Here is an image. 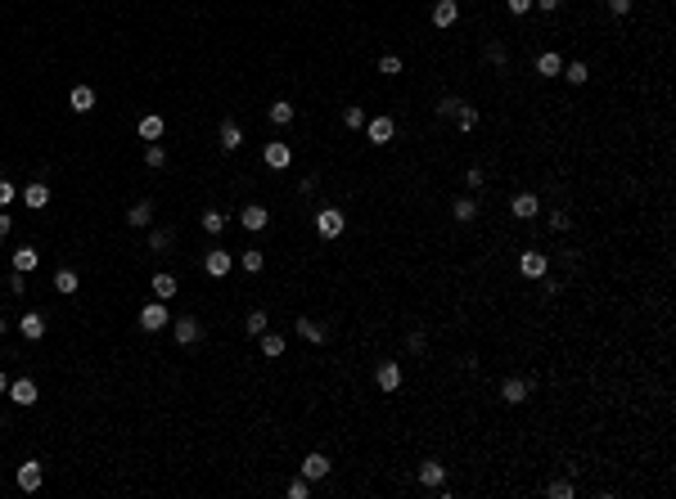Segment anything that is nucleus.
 Segmentation results:
<instances>
[{
	"mask_svg": "<svg viewBox=\"0 0 676 499\" xmlns=\"http://www.w3.org/2000/svg\"><path fill=\"white\" fill-rule=\"evenodd\" d=\"M451 216L455 220H473V216H478V203H473V198H455V203H451Z\"/></svg>",
	"mask_w": 676,
	"mask_h": 499,
	"instance_id": "473e14b6",
	"label": "nucleus"
},
{
	"mask_svg": "<svg viewBox=\"0 0 676 499\" xmlns=\"http://www.w3.org/2000/svg\"><path fill=\"white\" fill-rule=\"evenodd\" d=\"M136 131H140V140H145V144H154V140H163L167 122L158 117V113H149V117H140V122H136Z\"/></svg>",
	"mask_w": 676,
	"mask_h": 499,
	"instance_id": "dca6fc26",
	"label": "nucleus"
},
{
	"mask_svg": "<svg viewBox=\"0 0 676 499\" xmlns=\"http://www.w3.org/2000/svg\"><path fill=\"white\" fill-rule=\"evenodd\" d=\"M198 225H203L207 234H221V229L230 225V216H226V212H217V207H212V212H203V220H198Z\"/></svg>",
	"mask_w": 676,
	"mask_h": 499,
	"instance_id": "c756f323",
	"label": "nucleus"
},
{
	"mask_svg": "<svg viewBox=\"0 0 676 499\" xmlns=\"http://www.w3.org/2000/svg\"><path fill=\"white\" fill-rule=\"evenodd\" d=\"M14 198H18V189L9 185V180H0V207H9V203H14Z\"/></svg>",
	"mask_w": 676,
	"mask_h": 499,
	"instance_id": "de8ad7c7",
	"label": "nucleus"
},
{
	"mask_svg": "<svg viewBox=\"0 0 676 499\" xmlns=\"http://www.w3.org/2000/svg\"><path fill=\"white\" fill-rule=\"evenodd\" d=\"M528 391H532L528 378H505V382H501V396H505V405H523V400H528Z\"/></svg>",
	"mask_w": 676,
	"mask_h": 499,
	"instance_id": "f8f14e48",
	"label": "nucleus"
},
{
	"mask_svg": "<svg viewBox=\"0 0 676 499\" xmlns=\"http://www.w3.org/2000/svg\"><path fill=\"white\" fill-rule=\"evenodd\" d=\"M455 126H460V131H473V126H478V108H473V104H464V108L455 113Z\"/></svg>",
	"mask_w": 676,
	"mask_h": 499,
	"instance_id": "c9c22d12",
	"label": "nucleus"
},
{
	"mask_svg": "<svg viewBox=\"0 0 676 499\" xmlns=\"http://www.w3.org/2000/svg\"><path fill=\"white\" fill-rule=\"evenodd\" d=\"M41 482H45V468L36 464V459H27V464H18V491H41Z\"/></svg>",
	"mask_w": 676,
	"mask_h": 499,
	"instance_id": "423d86ee",
	"label": "nucleus"
},
{
	"mask_svg": "<svg viewBox=\"0 0 676 499\" xmlns=\"http://www.w3.org/2000/svg\"><path fill=\"white\" fill-rule=\"evenodd\" d=\"M302 477H307V482H325V477H329V459L325 455H307V459H302Z\"/></svg>",
	"mask_w": 676,
	"mask_h": 499,
	"instance_id": "a211bd4d",
	"label": "nucleus"
},
{
	"mask_svg": "<svg viewBox=\"0 0 676 499\" xmlns=\"http://www.w3.org/2000/svg\"><path fill=\"white\" fill-rule=\"evenodd\" d=\"M266 117H271L275 126H289V122H293V104L289 99H275L271 108H266Z\"/></svg>",
	"mask_w": 676,
	"mask_h": 499,
	"instance_id": "a878e982",
	"label": "nucleus"
},
{
	"mask_svg": "<svg viewBox=\"0 0 676 499\" xmlns=\"http://www.w3.org/2000/svg\"><path fill=\"white\" fill-rule=\"evenodd\" d=\"M559 5H564V0H532V9H541V14H555Z\"/></svg>",
	"mask_w": 676,
	"mask_h": 499,
	"instance_id": "3c124183",
	"label": "nucleus"
},
{
	"mask_svg": "<svg viewBox=\"0 0 676 499\" xmlns=\"http://www.w3.org/2000/svg\"><path fill=\"white\" fill-rule=\"evenodd\" d=\"M455 18H460V5H455V0H437L433 5V27H451Z\"/></svg>",
	"mask_w": 676,
	"mask_h": 499,
	"instance_id": "412c9836",
	"label": "nucleus"
},
{
	"mask_svg": "<svg viewBox=\"0 0 676 499\" xmlns=\"http://www.w3.org/2000/svg\"><path fill=\"white\" fill-rule=\"evenodd\" d=\"M608 14H631V0H608Z\"/></svg>",
	"mask_w": 676,
	"mask_h": 499,
	"instance_id": "603ef678",
	"label": "nucleus"
},
{
	"mask_svg": "<svg viewBox=\"0 0 676 499\" xmlns=\"http://www.w3.org/2000/svg\"><path fill=\"white\" fill-rule=\"evenodd\" d=\"M5 391H9V378H5V373H0V396H5Z\"/></svg>",
	"mask_w": 676,
	"mask_h": 499,
	"instance_id": "6e6d98bb",
	"label": "nucleus"
},
{
	"mask_svg": "<svg viewBox=\"0 0 676 499\" xmlns=\"http://www.w3.org/2000/svg\"><path fill=\"white\" fill-rule=\"evenodd\" d=\"M167 324H171L167 306L163 302H145V311H140V329H145V333H158V329H167Z\"/></svg>",
	"mask_w": 676,
	"mask_h": 499,
	"instance_id": "7ed1b4c3",
	"label": "nucleus"
},
{
	"mask_svg": "<svg viewBox=\"0 0 676 499\" xmlns=\"http://www.w3.org/2000/svg\"><path fill=\"white\" fill-rule=\"evenodd\" d=\"M546 495H555V499H573V495H577V486H573V482H550V486H546Z\"/></svg>",
	"mask_w": 676,
	"mask_h": 499,
	"instance_id": "ea45409f",
	"label": "nucleus"
},
{
	"mask_svg": "<svg viewBox=\"0 0 676 499\" xmlns=\"http://www.w3.org/2000/svg\"><path fill=\"white\" fill-rule=\"evenodd\" d=\"M550 229H573V216H568V212H550Z\"/></svg>",
	"mask_w": 676,
	"mask_h": 499,
	"instance_id": "49530a36",
	"label": "nucleus"
},
{
	"mask_svg": "<svg viewBox=\"0 0 676 499\" xmlns=\"http://www.w3.org/2000/svg\"><path fill=\"white\" fill-rule=\"evenodd\" d=\"M537 72L541 76H559V72H564V59H559L555 50H541L537 54Z\"/></svg>",
	"mask_w": 676,
	"mask_h": 499,
	"instance_id": "b1692460",
	"label": "nucleus"
},
{
	"mask_svg": "<svg viewBox=\"0 0 676 499\" xmlns=\"http://www.w3.org/2000/svg\"><path fill=\"white\" fill-rule=\"evenodd\" d=\"M203 270L212 275V279H226V275L235 270V256H230V252H221V247H212V252L203 256Z\"/></svg>",
	"mask_w": 676,
	"mask_h": 499,
	"instance_id": "0eeeda50",
	"label": "nucleus"
},
{
	"mask_svg": "<svg viewBox=\"0 0 676 499\" xmlns=\"http://www.w3.org/2000/svg\"><path fill=\"white\" fill-rule=\"evenodd\" d=\"M145 167H154V171H163L167 167V149H163V144H145Z\"/></svg>",
	"mask_w": 676,
	"mask_h": 499,
	"instance_id": "c85d7f7f",
	"label": "nucleus"
},
{
	"mask_svg": "<svg viewBox=\"0 0 676 499\" xmlns=\"http://www.w3.org/2000/svg\"><path fill=\"white\" fill-rule=\"evenodd\" d=\"M343 126L361 131V126H365V108H343Z\"/></svg>",
	"mask_w": 676,
	"mask_h": 499,
	"instance_id": "4c0bfd02",
	"label": "nucleus"
},
{
	"mask_svg": "<svg viewBox=\"0 0 676 499\" xmlns=\"http://www.w3.org/2000/svg\"><path fill=\"white\" fill-rule=\"evenodd\" d=\"M262 162H266V167H271V171H284V167H289V162H293V149H289V144H284V140H271V144H266V149H262Z\"/></svg>",
	"mask_w": 676,
	"mask_h": 499,
	"instance_id": "39448f33",
	"label": "nucleus"
},
{
	"mask_svg": "<svg viewBox=\"0 0 676 499\" xmlns=\"http://www.w3.org/2000/svg\"><path fill=\"white\" fill-rule=\"evenodd\" d=\"M81 288V279H77V270H59L54 275V293H63V297H72Z\"/></svg>",
	"mask_w": 676,
	"mask_h": 499,
	"instance_id": "bb28decb",
	"label": "nucleus"
},
{
	"mask_svg": "<svg viewBox=\"0 0 676 499\" xmlns=\"http://www.w3.org/2000/svg\"><path fill=\"white\" fill-rule=\"evenodd\" d=\"M311 495V482H307V477H293V482H289V499H307Z\"/></svg>",
	"mask_w": 676,
	"mask_h": 499,
	"instance_id": "79ce46f5",
	"label": "nucleus"
},
{
	"mask_svg": "<svg viewBox=\"0 0 676 499\" xmlns=\"http://www.w3.org/2000/svg\"><path fill=\"white\" fill-rule=\"evenodd\" d=\"M171 238H176L171 229H154V234H149V252H167V247H171Z\"/></svg>",
	"mask_w": 676,
	"mask_h": 499,
	"instance_id": "e433bc0d",
	"label": "nucleus"
},
{
	"mask_svg": "<svg viewBox=\"0 0 676 499\" xmlns=\"http://www.w3.org/2000/svg\"><path fill=\"white\" fill-rule=\"evenodd\" d=\"M505 9H510V14H519V18H523V14L532 9V0H505Z\"/></svg>",
	"mask_w": 676,
	"mask_h": 499,
	"instance_id": "8fccbe9b",
	"label": "nucleus"
},
{
	"mask_svg": "<svg viewBox=\"0 0 676 499\" xmlns=\"http://www.w3.org/2000/svg\"><path fill=\"white\" fill-rule=\"evenodd\" d=\"M365 136H370V144H393L397 122H393V117H370V122H365Z\"/></svg>",
	"mask_w": 676,
	"mask_h": 499,
	"instance_id": "1a4fd4ad",
	"label": "nucleus"
},
{
	"mask_svg": "<svg viewBox=\"0 0 676 499\" xmlns=\"http://www.w3.org/2000/svg\"><path fill=\"white\" fill-rule=\"evenodd\" d=\"M460 108H464L460 95H446V99H437V108H433V113H437V117H451V122H455V113H460Z\"/></svg>",
	"mask_w": 676,
	"mask_h": 499,
	"instance_id": "7c9ffc66",
	"label": "nucleus"
},
{
	"mask_svg": "<svg viewBox=\"0 0 676 499\" xmlns=\"http://www.w3.org/2000/svg\"><path fill=\"white\" fill-rule=\"evenodd\" d=\"M36 261H41V252H36L32 243H23V247H14V270H23V275H32L36 270Z\"/></svg>",
	"mask_w": 676,
	"mask_h": 499,
	"instance_id": "4be33fe9",
	"label": "nucleus"
},
{
	"mask_svg": "<svg viewBox=\"0 0 676 499\" xmlns=\"http://www.w3.org/2000/svg\"><path fill=\"white\" fill-rule=\"evenodd\" d=\"M239 225L249 229V234H257V229H266V225H271V212H266L262 203H249V207L239 212Z\"/></svg>",
	"mask_w": 676,
	"mask_h": 499,
	"instance_id": "9d476101",
	"label": "nucleus"
},
{
	"mask_svg": "<svg viewBox=\"0 0 676 499\" xmlns=\"http://www.w3.org/2000/svg\"><path fill=\"white\" fill-rule=\"evenodd\" d=\"M464 185H469V189H482V171L469 167V171H464Z\"/></svg>",
	"mask_w": 676,
	"mask_h": 499,
	"instance_id": "09e8293b",
	"label": "nucleus"
},
{
	"mask_svg": "<svg viewBox=\"0 0 676 499\" xmlns=\"http://www.w3.org/2000/svg\"><path fill=\"white\" fill-rule=\"evenodd\" d=\"M9 400H14V405H36V382L32 378H18V382H9Z\"/></svg>",
	"mask_w": 676,
	"mask_h": 499,
	"instance_id": "4468645a",
	"label": "nucleus"
},
{
	"mask_svg": "<svg viewBox=\"0 0 676 499\" xmlns=\"http://www.w3.org/2000/svg\"><path fill=\"white\" fill-rule=\"evenodd\" d=\"M18 333H23L27 342H36V338H45V315L41 311H27L23 320H18Z\"/></svg>",
	"mask_w": 676,
	"mask_h": 499,
	"instance_id": "2eb2a0df",
	"label": "nucleus"
},
{
	"mask_svg": "<svg viewBox=\"0 0 676 499\" xmlns=\"http://www.w3.org/2000/svg\"><path fill=\"white\" fill-rule=\"evenodd\" d=\"M424 347H428L424 333H411V338H406V351H411V356H424Z\"/></svg>",
	"mask_w": 676,
	"mask_h": 499,
	"instance_id": "a18cd8bd",
	"label": "nucleus"
},
{
	"mask_svg": "<svg viewBox=\"0 0 676 499\" xmlns=\"http://www.w3.org/2000/svg\"><path fill=\"white\" fill-rule=\"evenodd\" d=\"M5 333H9V320H5V315H0V338H5Z\"/></svg>",
	"mask_w": 676,
	"mask_h": 499,
	"instance_id": "5fc2aeb1",
	"label": "nucleus"
},
{
	"mask_svg": "<svg viewBox=\"0 0 676 499\" xmlns=\"http://www.w3.org/2000/svg\"><path fill=\"white\" fill-rule=\"evenodd\" d=\"M379 72H384V76H397V72H402V59H397V54H384V59H379Z\"/></svg>",
	"mask_w": 676,
	"mask_h": 499,
	"instance_id": "37998d69",
	"label": "nucleus"
},
{
	"mask_svg": "<svg viewBox=\"0 0 676 499\" xmlns=\"http://www.w3.org/2000/svg\"><path fill=\"white\" fill-rule=\"evenodd\" d=\"M262 356H266V360L284 356V338H280V333H262Z\"/></svg>",
	"mask_w": 676,
	"mask_h": 499,
	"instance_id": "2f4dec72",
	"label": "nucleus"
},
{
	"mask_svg": "<svg viewBox=\"0 0 676 499\" xmlns=\"http://www.w3.org/2000/svg\"><path fill=\"white\" fill-rule=\"evenodd\" d=\"M68 104H72V113H91L95 108V90H91V85H72Z\"/></svg>",
	"mask_w": 676,
	"mask_h": 499,
	"instance_id": "5701e85b",
	"label": "nucleus"
},
{
	"mask_svg": "<svg viewBox=\"0 0 676 499\" xmlns=\"http://www.w3.org/2000/svg\"><path fill=\"white\" fill-rule=\"evenodd\" d=\"M149 288H154V297H158V302H171V297L180 293L176 275H167V270H158V275H154V284H149Z\"/></svg>",
	"mask_w": 676,
	"mask_h": 499,
	"instance_id": "f3484780",
	"label": "nucleus"
},
{
	"mask_svg": "<svg viewBox=\"0 0 676 499\" xmlns=\"http://www.w3.org/2000/svg\"><path fill=\"white\" fill-rule=\"evenodd\" d=\"M442 473H446V468L437 464V459H428V464H420L415 477H420V486H442Z\"/></svg>",
	"mask_w": 676,
	"mask_h": 499,
	"instance_id": "393cba45",
	"label": "nucleus"
},
{
	"mask_svg": "<svg viewBox=\"0 0 676 499\" xmlns=\"http://www.w3.org/2000/svg\"><path fill=\"white\" fill-rule=\"evenodd\" d=\"M5 288H9L14 297H23V293H27V275H23V270H14V275H9V284H5Z\"/></svg>",
	"mask_w": 676,
	"mask_h": 499,
	"instance_id": "c03bdc74",
	"label": "nucleus"
},
{
	"mask_svg": "<svg viewBox=\"0 0 676 499\" xmlns=\"http://www.w3.org/2000/svg\"><path fill=\"white\" fill-rule=\"evenodd\" d=\"M541 212V198L537 194H514V203H510V216H519V220H532Z\"/></svg>",
	"mask_w": 676,
	"mask_h": 499,
	"instance_id": "ddd939ff",
	"label": "nucleus"
},
{
	"mask_svg": "<svg viewBox=\"0 0 676 499\" xmlns=\"http://www.w3.org/2000/svg\"><path fill=\"white\" fill-rule=\"evenodd\" d=\"M9 229H14V220H9V216H5V207H0V238H5Z\"/></svg>",
	"mask_w": 676,
	"mask_h": 499,
	"instance_id": "864d4df0",
	"label": "nucleus"
},
{
	"mask_svg": "<svg viewBox=\"0 0 676 499\" xmlns=\"http://www.w3.org/2000/svg\"><path fill=\"white\" fill-rule=\"evenodd\" d=\"M519 275H523V279H546V275H550V256L546 252H523L519 256Z\"/></svg>",
	"mask_w": 676,
	"mask_h": 499,
	"instance_id": "f03ea898",
	"label": "nucleus"
},
{
	"mask_svg": "<svg viewBox=\"0 0 676 499\" xmlns=\"http://www.w3.org/2000/svg\"><path fill=\"white\" fill-rule=\"evenodd\" d=\"M217 140H221V149H226V153H235V149L244 144V126H239L235 117H226L221 126H217Z\"/></svg>",
	"mask_w": 676,
	"mask_h": 499,
	"instance_id": "9b49d317",
	"label": "nucleus"
},
{
	"mask_svg": "<svg viewBox=\"0 0 676 499\" xmlns=\"http://www.w3.org/2000/svg\"><path fill=\"white\" fill-rule=\"evenodd\" d=\"M266 324H271V320H266V311H253V315H249V338H262Z\"/></svg>",
	"mask_w": 676,
	"mask_h": 499,
	"instance_id": "58836bf2",
	"label": "nucleus"
},
{
	"mask_svg": "<svg viewBox=\"0 0 676 499\" xmlns=\"http://www.w3.org/2000/svg\"><path fill=\"white\" fill-rule=\"evenodd\" d=\"M171 333H176L180 347H194V342L203 338V324H198L194 315H180V320H171Z\"/></svg>",
	"mask_w": 676,
	"mask_h": 499,
	"instance_id": "20e7f679",
	"label": "nucleus"
},
{
	"mask_svg": "<svg viewBox=\"0 0 676 499\" xmlns=\"http://www.w3.org/2000/svg\"><path fill=\"white\" fill-rule=\"evenodd\" d=\"M343 225H347V216H343L338 207H320V212H316V234L320 238H338Z\"/></svg>",
	"mask_w": 676,
	"mask_h": 499,
	"instance_id": "f257e3e1",
	"label": "nucleus"
},
{
	"mask_svg": "<svg viewBox=\"0 0 676 499\" xmlns=\"http://www.w3.org/2000/svg\"><path fill=\"white\" fill-rule=\"evenodd\" d=\"M482 54H487V63H496V68L510 59V54H505V45H501V41H487V50H482Z\"/></svg>",
	"mask_w": 676,
	"mask_h": 499,
	"instance_id": "a19ab883",
	"label": "nucleus"
},
{
	"mask_svg": "<svg viewBox=\"0 0 676 499\" xmlns=\"http://www.w3.org/2000/svg\"><path fill=\"white\" fill-rule=\"evenodd\" d=\"M559 76H568V81H573V85H582V81H586V76H591V68H586V63H582V59H573V63H568V68H564V72H559Z\"/></svg>",
	"mask_w": 676,
	"mask_h": 499,
	"instance_id": "72a5a7b5",
	"label": "nucleus"
},
{
	"mask_svg": "<svg viewBox=\"0 0 676 499\" xmlns=\"http://www.w3.org/2000/svg\"><path fill=\"white\" fill-rule=\"evenodd\" d=\"M149 220H154V203H149V198H145V203H131V207H127V225H131V229H145Z\"/></svg>",
	"mask_w": 676,
	"mask_h": 499,
	"instance_id": "6ab92c4d",
	"label": "nucleus"
},
{
	"mask_svg": "<svg viewBox=\"0 0 676 499\" xmlns=\"http://www.w3.org/2000/svg\"><path fill=\"white\" fill-rule=\"evenodd\" d=\"M239 265H244V270H249V275H257V270H262V265H266V256L257 252V247H249V252H239Z\"/></svg>",
	"mask_w": 676,
	"mask_h": 499,
	"instance_id": "f704fd0d",
	"label": "nucleus"
},
{
	"mask_svg": "<svg viewBox=\"0 0 676 499\" xmlns=\"http://www.w3.org/2000/svg\"><path fill=\"white\" fill-rule=\"evenodd\" d=\"M0 427H5V418H0Z\"/></svg>",
	"mask_w": 676,
	"mask_h": 499,
	"instance_id": "4d7b16f0",
	"label": "nucleus"
},
{
	"mask_svg": "<svg viewBox=\"0 0 676 499\" xmlns=\"http://www.w3.org/2000/svg\"><path fill=\"white\" fill-rule=\"evenodd\" d=\"M402 378H406V373H402V364H397V360H384V364L375 369L379 391H397V387H402Z\"/></svg>",
	"mask_w": 676,
	"mask_h": 499,
	"instance_id": "6e6552de",
	"label": "nucleus"
},
{
	"mask_svg": "<svg viewBox=\"0 0 676 499\" xmlns=\"http://www.w3.org/2000/svg\"><path fill=\"white\" fill-rule=\"evenodd\" d=\"M23 203L32 207V212H41V207L50 203V185H41V180H32V185L23 189Z\"/></svg>",
	"mask_w": 676,
	"mask_h": 499,
	"instance_id": "aec40b11",
	"label": "nucleus"
},
{
	"mask_svg": "<svg viewBox=\"0 0 676 499\" xmlns=\"http://www.w3.org/2000/svg\"><path fill=\"white\" fill-rule=\"evenodd\" d=\"M298 333H302V338H307V342H316V347H320V342H325V324L307 320V315H302V320H298Z\"/></svg>",
	"mask_w": 676,
	"mask_h": 499,
	"instance_id": "cd10ccee",
	"label": "nucleus"
}]
</instances>
